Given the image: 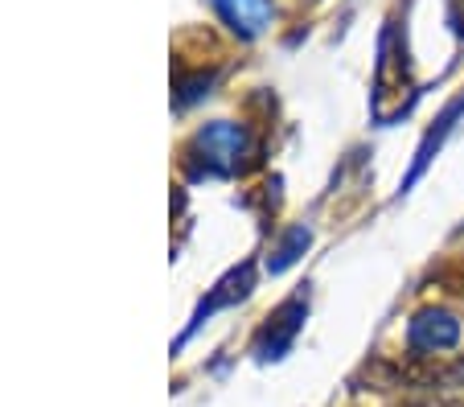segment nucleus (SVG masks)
<instances>
[{"label":"nucleus","mask_w":464,"mask_h":407,"mask_svg":"<svg viewBox=\"0 0 464 407\" xmlns=\"http://www.w3.org/2000/svg\"><path fill=\"white\" fill-rule=\"evenodd\" d=\"M391 383H407V387H423V391L464 387V358H448V354H415L411 363L391 366Z\"/></svg>","instance_id":"obj_1"},{"label":"nucleus","mask_w":464,"mask_h":407,"mask_svg":"<svg viewBox=\"0 0 464 407\" xmlns=\"http://www.w3.org/2000/svg\"><path fill=\"white\" fill-rule=\"evenodd\" d=\"M407 342L415 354H448L460 342V321L448 309H420L407 325Z\"/></svg>","instance_id":"obj_2"},{"label":"nucleus","mask_w":464,"mask_h":407,"mask_svg":"<svg viewBox=\"0 0 464 407\" xmlns=\"http://www.w3.org/2000/svg\"><path fill=\"white\" fill-rule=\"evenodd\" d=\"M272 325L263 329V337H259V358H280L284 354V345L296 337V329H300V321H304V301H288L276 317H267Z\"/></svg>","instance_id":"obj_3"},{"label":"nucleus","mask_w":464,"mask_h":407,"mask_svg":"<svg viewBox=\"0 0 464 407\" xmlns=\"http://www.w3.org/2000/svg\"><path fill=\"white\" fill-rule=\"evenodd\" d=\"M198 149L210 157L214 169H235L238 152H243V132L230 124H210L202 136H198Z\"/></svg>","instance_id":"obj_4"},{"label":"nucleus","mask_w":464,"mask_h":407,"mask_svg":"<svg viewBox=\"0 0 464 407\" xmlns=\"http://www.w3.org/2000/svg\"><path fill=\"white\" fill-rule=\"evenodd\" d=\"M214 5H218L222 17L235 29H243L246 37L259 34V29L267 25V17H272V0H214Z\"/></svg>","instance_id":"obj_5"},{"label":"nucleus","mask_w":464,"mask_h":407,"mask_svg":"<svg viewBox=\"0 0 464 407\" xmlns=\"http://www.w3.org/2000/svg\"><path fill=\"white\" fill-rule=\"evenodd\" d=\"M411 407H464V403H411Z\"/></svg>","instance_id":"obj_6"}]
</instances>
